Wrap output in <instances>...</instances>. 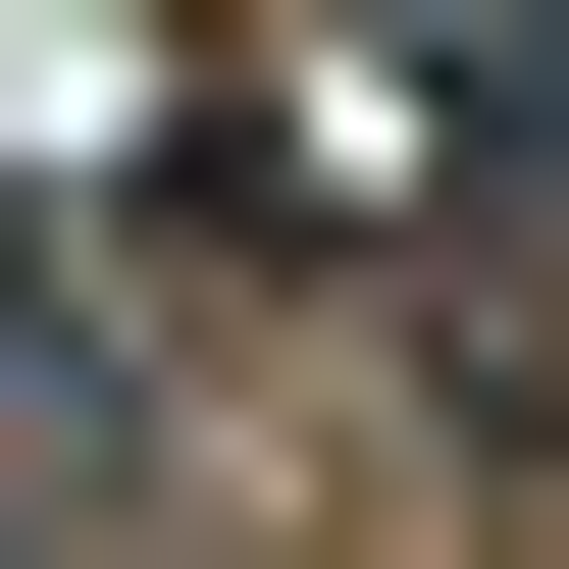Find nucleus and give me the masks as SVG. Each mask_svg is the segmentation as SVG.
<instances>
[{
	"label": "nucleus",
	"instance_id": "1",
	"mask_svg": "<svg viewBox=\"0 0 569 569\" xmlns=\"http://www.w3.org/2000/svg\"><path fill=\"white\" fill-rule=\"evenodd\" d=\"M466 156H518V208H569V52H466Z\"/></svg>",
	"mask_w": 569,
	"mask_h": 569
}]
</instances>
